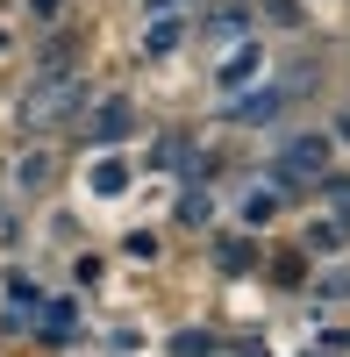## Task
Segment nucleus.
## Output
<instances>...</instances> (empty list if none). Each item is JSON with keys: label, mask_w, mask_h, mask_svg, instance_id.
I'll list each match as a JSON object with an SVG mask.
<instances>
[{"label": "nucleus", "mask_w": 350, "mask_h": 357, "mask_svg": "<svg viewBox=\"0 0 350 357\" xmlns=\"http://www.w3.org/2000/svg\"><path fill=\"white\" fill-rule=\"evenodd\" d=\"M79 100H86V79H79V72H43V79L22 93V129H57Z\"/></svg>", "instance_id": "f257e3e1"}, {"label": "nucleus", "mask_w": 350, "mask_h": 357, "mask_svg": "<svg viewBox=\"0 0 350 357\" xmlns=\"http://www.w3.org/2000/svg\"><path fill=\"white\" fill-rule=\"evenodd\" d=\"M322 172H329V136H294L272 158V186H314Z\"/></svg>", "instance_id": "f03ea898"}, {"label": "nucleus", "mask_w": 350, "mask_h": 357, "mask_svg": "<svg viewBox=\"0 0 350 357\" xmlns=\"http://www.w3.org/2000/svg\"><path fill=\"white\" fill-rule=\"evenodd\" d=\"M300 86H307V72H294V79H279V86H257V93H250V86H243V93H229V122H272V114L286 107V100H294L300 93Z\"/></svg>", "instance_id": "7ed1b4c3"}, {"label": "nucleus", "mask_w": 350, "mask_h": 357, "mask_svg": "<svg viewBox=\"0 0 350 357\" xmlns=\"http://www.w3.org/2000/svg\"><path fill=\"white\" fill-rule=\"evenodd\" d=\"M257 72H265V50H257V43L243 36L236 50L222 57V72H215V86H222V93H243V86H257Z\"/></svg>", "instance_id": "20e7f679"}, {"label": "nucleus", "mask_w": 350, "mask_h": 357, "mask_svg": "<svg viewBox=\"0 0 350 357\" xmlns=\"http://www.w3.org/2000/svg\"><path fill=\"white\" fill-rule=\"evenodd\" d=\"M86 136H93L100 151H114L122 136H136V107H129V100H100V107H93V129H86Z\"/></svg>", "instance_id": "39448f33"}, {"label": "nucleus", "mask_w": 350, "mask_h": 357, "mask_svg": "<svg viewBox=\"0 0 350 357\" xmlns=\"http://www.w3.org/2000/svg\"><path fill=\"white\" fill-rule=\"evenodd\" d=\"M179 36H186L179 15H151V29H143V50H151V57H172V50H179Z\"/></svg>", "instance_id": "423d86ee"}, {"label": "nucleus", "mask_w": 350, "mask_h": 357, "mask_svg": "<svg viewBox=\"0 0 350 357\" xmlns=\"http://www.w3.org/2000/svg\"><path fill=\"white\" fill-rule=\"evenodd\" d=\"M50 172H57V165H50V151H22L15 186H22V193H43V186H50Z\"/></svg>", "instance_id": "0eeeda50"}, {"label": "nucleus", "mask_w": 350, "mask_h": 357, "mask_svg": "<svg viewBox=\"0 0 350 357\" xmlns=\"http://www.w3.org/2000/svg\"><path fill=\"white\" fill-rule=\"evenodd\" d=\"M93 193H100V200H122V193H129V165H122V158H100V165H93Z\"/></svg>", "instance_id": "6e6552de"}, {"label": "nucleus", "mask_w": 350, "mask_h": 357, "mask_svg": "<svg viewBox=\"0 0 350 357\" xmlns=\"http://www.w3.org/2000/svg\"><path fill=\"white\" fill-rule=\"evenodd\" d=\"M36 321H43V336H72V329H79V307H72V301H43Z\"/></svg>", "instance_id": "1a4fd4ad"}, {"label": "nucleus", "mask_w": 350, "mask_h": 357, "mask_svg": "<svg viewBox=\"0 0 350 357\" xmlns=\"http://www.w3.org/2000/svg\"><path fill=\"white\" fill-rule=\"evenodd\" d=\"M243 22H250V8H236V0H229V8H215V22H208V29H215L222 43H243Z\"/></svg>", "instance_id": "9d476101"}, {"label": "nucleus", "mask_w": 350, "mask_h": 357, "mask_svg": "<svg viewBox=\"0 0 350 357\" xmlns=\"http://www.w3.org/2000/svg\"><path fill=\"white\" fill-rule=\"evenodd\" d=\"M172 357H215V336L208 329H179L172 336Z\"/></svg>", "instance_id": "9b49d317"}, {"label": "nucleus", "mask_w": 350, "mask_h": 357, "mask_svg": "<svg viewBox=\"0 0 350 357\" xmlns=\"http://www.w3.org/2000/svg\"><path fill=\"white\" fill-rule=\"evenodd\" d=\"M336 243H343V222H336V215L307 222V250H336Z\"/></svg>", "instance_id": "f8f14e48"}, {"label": "nucleus", "mask_w": 350, "mask_h": 357, "mask_svg": "<svg viewBox=\"0 0 350 357\" xmlns=\"http://www.w3.org/2000/svg\"><path fill=\"white\" fill-rule=\"evenodd\" d=\"M279 215V193H265V186H257L250 200H243V222H272Z\"/></svg>", "instance_id": "ddd939ff"}, {"label": "nucleus", "mask_w": 350, "mask_h": 357, "mask_svg": "<svg viewBox=\"0 0 350 357\" xmlns=\"http://www.w3.org/2000/svg\"><path fill=\"white\" fill-rule=\"evenodd\" d=\"M179 215H186V222L200 229V222H208V215H215V200H208V193H200V186H186V200H179Z\"/></svg>", "instance_id": "4468645a"}, {"label": "nucleus", "mask_w": 350, "mask_h": 357, "mask_svg": "<svg viewBox=\"0 0 350 357\" xmlns=\"http://www.w3.org/2000/svg\"><path fill=\"white\" fill-rule=\"evenodd\" d=\"M151 165H158V172H172V165H186V136H165L158 151H151Z\"/></svg>", "instance_id": "2eb2a0df"}, {"label": "nucleus", "mask_w": 350, "mask_h": 357, "mask_svg": "<svg viewBox=\"0 0 350 357\" xmlns=\"http://www.w3.org/2000/svg\"><path fill=\"white\" fill-rule=\"evenodd\" d=\"M122 250H129L136 264H151V257H158V236H151V229H136V236H129V243H122Z\"/></svg>", "instance_id": "dca6fc26"}, {"label": "nucleus", "mask_w": 350, "mask_h": 357, "mask_svg": "<svg viewBox=\"0 0 350 357\" xmlns=\"http://www.w3.org/2000/svg\"><path fill=\"white\" fill-rule=\"evenodd\" d=\"M265 15L286 22V29H300V0H265Z\"/></svg>", "instance_id": "f3484780"}, {"label": "nucleus", "mask_w": 350, "mask_h": 357, "mask_svg": "<svg viewBox=\"0 0 350 357\" xmlns=\"http://www.w3.org/2000/svg\"><path fill=\"white\" fill-rule=\"evenodd\" d=\"M322 301H350V272H322Z\"/></svg>", "instance_id": "a211bd4d"}, {"label": "nucleus", "mask_w": 350, "mask_h": 357, "mask_svg": "<svg viewBox=\"0 0 350 357\" xmlns=\"http://www.w3.org/2000/svg\"><path fill=\"white\" fill-rule=\"evenodd\" d=\"M222 264L229 272H250V243H222Z\"/></svg>", "instance_id": "6ab92c4d"}, {"label": "nucleus", "mask_w": 350, "mask_h": 357, "mask_svg": "<svg viewBox=\"0 0 350 357\" xmlns=\"http://www.w3.org/2000/svg\"><path fill=\"white\" fill-rule=\"evenodd\" d=\"M329 200H336V215H350V178H329Z\"/></svg>", "instance_id": "aec40b11"}, {"label": "nucleus", "mask_w": 350, "mask_h": 357, "mask_svg": "<svg viewBox=\"0 0 350 357\" xmlns=\"http://www.w3.org/2000/svg\"><path fill=\"white\" fill-rule=\"evenodd\" d=\"M57 8H65V0H29V15H36V22H50Z\"/></svg>", "instance_id": "412c9836"}]
</instances>
